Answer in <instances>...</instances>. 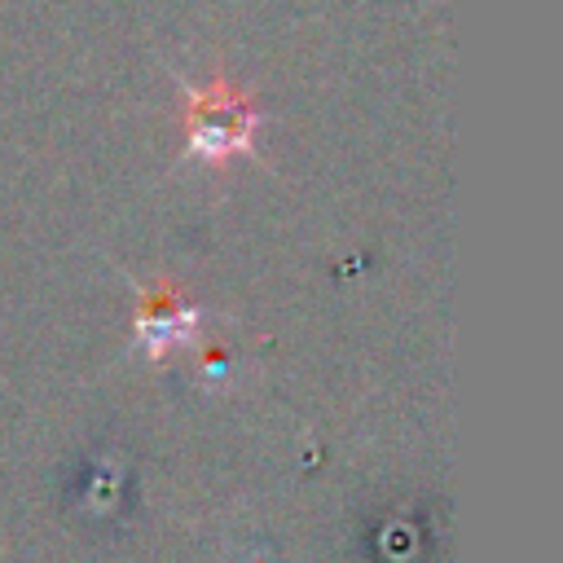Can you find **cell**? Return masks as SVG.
<instances>
[{
  "label": "cell",
  "mask_w": 563,
  "mask_h": 563,
  "mask_svg": "<svg viewBox=\"0 0 563 563\" xmlns=\"http://www.w3.org/2000/svg\"><path fill=\"white\" fill-rule=\"evenodd\" d=\"M194 325H198V317H194L189 308H180V299H176L172 290H154L150 303H145V312H141V325H136V330H141V343L150 347V356H163L167 347L189 343Z\"/></svg>",
  "instance_id": "6da1fadb"
}]
</instances>
